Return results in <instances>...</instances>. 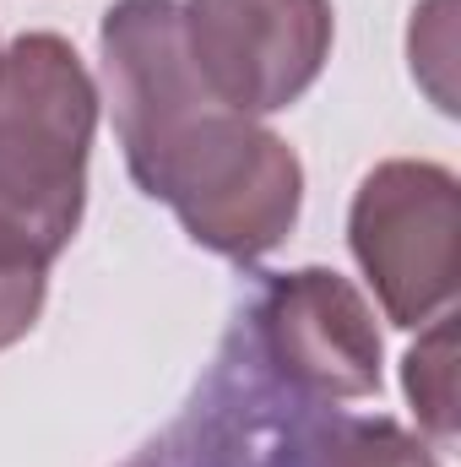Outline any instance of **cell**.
Wrapping results in <instances>:
<instances>
[{
  "label": "cell",
  "instance_id": "obj_6",
  "mask_svg": "<svg viewBox=\"0 0 461 467\" xmlns=\"http://www.w3.org/2000/svg\"><path fill=\"white\" fill-rule=\"evenodd\" d=\"M402 386L407 402L418 408V424L435 441H456V327L451 316L429 321V337L402 358Z\"/></svg>",
  "mask_w": 461,
  "mask_h": 467
},
{
  "label": "cell",
  "instance_id": "obj_3",
  "mask_svg": "<svg viewBox=\"0 0 461 467\" xmlns=\"http://www.w3.org/2000/svg\"><path fill=\"white\" fill-rule=\"evenodd\" d=\"M347 244L396 327H429L461 283V185L446 163H374L353 196Z\"/></svg>",
  "mask_w": 461,
  "mask_h": 467
},
{
  "label": "cell",
  "instance_id": "obj_8",
  "mask_svg": "<svg viewBox=\"0 0 461 467\" xmlns=\"http://www.w3.org/2000/svg\"><path fill=\"white\" fill-rule=\"evenodd\" d=\"M44 294H49V266L0 255V348L22 343V337L38 327Z\"/></svg>",
  "mask_w": 461,
  "mask_h": 467
},
{
  "label": "cell",
  "instance_id": "obj_2",
  "mask_svg": "<svg viewBox=\"0 0 461 467\" xmlns=\"http://www.w3.org/2000/svg\"><path fill=\"white\" fill-rule=\"evenodd\" d=\"M98 88L60 33L0 49V255L49 266L87 207Z\"/></svg>",
  "mask_w": 461,
  "mask_h": 467
},
{
  "label": "cell",
  "instance_id": "obj_7",
  "mask_svg": "<svg viewBox=\"0 0 461 467\" xmlns=\"http://www.w3.org/2000/svg\"><path fill=\"white\" fill-rule=\"evenodd\" d=\"M310 467H440V462L402 424H391V419H353V424H337L315 446Z\"/></svg>",
  "mask_w": 461,
  "mask_h": 467
},
{
  "label": "cell",
  "instance_id": "obj_1",
  "mask_svg": "<svg viewBox=\"0 0 461 467\" xmlns=\"http://www.w3.org/2000/svg\"><path fill=\"white\" fill-rule=\"evenodd\" d=\"M98 49L130 180L174 207L201 250L229 261L277 250L304 207V163L277 130L233 115L201 82L179 0H115Z\"/></svg>",
  "mask_w": 461,
  "mask_h": 467
},
{
  "label": "cell",
  "instance_id": "obj_5",
  "mask_svg": "<svg viewBox=\"0 0 461 467\" xmlns=\"http://www.w3.org/2000/svg\"><path fill=\"white\" fill-rule=\"evenodd\" d=\"M271 369L310 397H374L380 391V332L364 294L332 266L271 277L255 310Z\"/></svg>",
  "mask_w": 461,
  "mask_h": 467
},
{
  "label": "cell",
  "instance_id": "obj_4",
  "mask_svg": "<svg viewBox=\"0 0 461 467\" xmlns=\"http://www.w3.org/2000/svg\"><path fill=\"white\" fill-rule=\"evenodd\" d=\"M179 11L201 82L250 119L299 104L337 38L332 0H185Z\"/></svg>",
  "mask_w": 461,
  "mask_h": 467
}]
</instances>
